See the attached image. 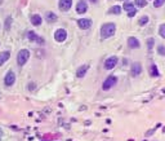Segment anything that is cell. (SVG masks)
Masks as SVG:
<instances>
[{
	"mask_svg": "<svg viewBox=\"0 0 165 141\" xmlns=\"http://www.w3.org/2000/svg\"><path fill=\"white\" fill-rule=\"evenodd\" d=\"M108 13L110 14H120L121 13V7H119V5H113L112 8L108 11Z\"/></svg>",
	"mask_w": 165,
	"mask_h": 141,
	"instance_id": "obj_18",
	"label": "cell"
},
{
	"mask_svg": "<svg viewBox=\"0 0 165 141\" xmlns=\"http://www.w3.org/2000/svg\"><path fill=\"white\" fill-rule=\"evenodd\" d=\"M137 14V9H134V11H130V12H128V17H134Z\"/></svg>",
	"mask_w": 165,
	"mask_h": 141,
	"instance_id": "obj_27",
	"label": "cell"
},
{
	"mask_svg": "<svg viewBox=\"0 0 165 141\" xmlns=\"http://www.w3.org/2000/svg\"><path fill=\"white\" fill-rule=\"evenodd\" d=\"M27 88H28V89H30V91H32V89H34V88H35V84H34V83H32V84H31V83H30V84H28V87H27Z\"/></svg>",
	"mask_w": 165,
	"mask_h": 141,
	"instance_id": "obj_28",
	"label": "cell"
},
{
	"mask_svg": "<svg viewBox=\"0 0 165 141\" xmlns=\"http://www.w3.org/2000/svg\"><path fill=\"white\" fill-rule=\"evenodd\" d=\"M130 71H131V76H138L139 74L142 73V66H141V63L139 62H134L133 65H131V69H130Z\"/></svg>",
	"mask_w": 165,
	"mask_h": 141,
	"instance_id": "obj_12",
	"label": "cell"
},
{
	"mask_svg": "<svg viewBox=\"0 0 165 141\" xmlns=\"http://www.w3.org/2000/svg\"><path fill=\"white\" fill-rule=\"evenodd\" d=\"M138 24L141 25V26H143V25H147V24H148V17H147V16L141 17V18H139V21H138Z\"/></svg>",
	"mask_w": 165,
	"mask_h": 141,
	"instance_id": "obj_21",
	"label": "cell"
},
{
	"mask_svg": "<svg viewBox=\"0 0 165 141\" xmlns=\"http://www.w3.org/2000/svg\"><path fill=\"white\" fill-rule=\"evenodd\" d=\"M165 3V0H155L154 1V7L155 8H160V7H162V4Z\"/></svg>",
	"mask_w": 165,
	"mask_h": 141,
	"instance_id": "obj_24",
	"label": "cell"
},
{
	"mask_svg": "<svg viewBox=\"0 0 165 141\" xmlns=\"http://www.w3.org/2000/svg\"><path fill=\"white\" fill-rule=\"evenodd\" d=\"M10 58V51H4L0 52V66H3L8 60Z\"/></svg>",
	"mask_w": 165,
	"mask_h": 141,
	"instance_id": "obj_13",
	"label": "cell"
},
{
	"mask_svg": "<svg viewBox=\"0 0 165 141\" xmlns=\"http://www.w3.org/2000/svg\"><path fill=\"white\" fill-rule=\"evenodd\" d=\"M117 61H119V58L116 57V56H111V57H108L107 60L105 61V69L106 70H112V69L117 65Z\"/></svg>",
	"mask_w": 165,
	"mask_h": 141,
	"instance_id": "obj_6",
	"label": "cell"
},
{
	"mask_svg": "<svg viewBox=\"0 0 165 141\" xmlns=\"http://www.w3.org/2000/svg\"><path fill=\"white\" fill-rule=\"evenodd\" d=\"M14 82H15V74L12 70H9L4 76V84L7 87H10L14 84Z\"/></svg>",
	"mask_w": 165,
	"mask_h": 141,
	"instance_id": "obj_7",
	"label": "cell"
},
{
	"mask_svg": "<svg viewBox=\"0 0 165 141\" xmlns=\"http://www.w3.org/2000/svg\"><path fill=\"white\" fill-rule=\"evenodd\" d=\"M27 39L30 40V42H35V43H38V44H40V45L45 44V40H44L41 36L36 35V32H34V31H28L27 32Z\"/></svg>",
	"mask_w": 165,
	"mask_h": 141,
	"instance_id": "obj_5",
	"label": "cell"
},
{
	"mask_svg": "<svg viewBox=\"0 0 165 141\" xmlns=\"http://www.w3.org/2000/svg\"><path fill=\"white\" fill-rule=\"evenodd\" d=\"M159 34H160V36L164 39L165 38V25L162 24V25H160V27H159Z\"/></svg>",
	"mask_w": 165,
	"mask_h": 141,
	"instance_id": "obj_22",
	"label": "cell"
},
{
	"mask_svg": "<svg viewBox=\"0 0 165 141\" xmlns=\"http://www.w3.org/2000/svg\"><path fill=\"white\" fill-rule=\"evenodd\" d=\"M157 52H159V55L160 56H164L165 55V48H164V45H159V48H157Z\"/></svg>",
	"mask_w": 165,
	"mask_h": 141,
	"instance_id": "obj_25",
	"label": "cell"
},
{
	"mask_svg": "<svg viewBox=\"0 0 165 141\" xmlns=\"http://www.w3.org/2000/svg\"><path fill=\"white\" fill-rule=\"evenodd\" d=\"M45 20L49 22V24H53V22H56L57 20H58V17H57V14L53 13V12H46Z\"/></svg>",
	"mask_w": 165,
	"mask_h": 141,
	"instance_id": "obj_16",
	"label": "cell"
},
{
	"mask_svg": "<svg viewBox=\"0 0 165 141\" xmlns=\"http://www.w3.org/2000/svg\"><path fill=\"white\" fill-rule=\"evenodd\" d=\"M30 21L34 26H40L41 22H43V18H41V16H39V14H32V16L30 17Z\"/></svg>",
	"mask_w": 165,
	"mask_h": 141,
	"instance_id": "obj_14",
	"label": "cell"
},
{
	"mask_svg": "<svg viewBox=\"0 0 165 141\" xmlns=\"http://www.w3.org/2000/svg\"><path fill=\"white\" fill-rule=\"evenodd\" d=\"M154 42H155V40L152 39V38H150V39L147 40V47H148V51H151V49H152V45H154Z\"/></svg>",
	"mask_w": 165,
	"mask_h": 141,
	"instance_id": "obj_26",
	"label": "cell"
},
{
	"mask_svg": "<svg viewBox=\"0 0 165 141\" xmlns=\"http://www.w3.org/2000/svg\"><path fill=\"white\" fill-rule=\"evenodd\" d=\"M88 70H89V65H82V66H80V67L77 69V71H76V76H77V78H82V76L87 74Z\"/></svg>",
	"mask_w": 165,
	"mask_h": 141,
	"instance_id": "obj_15",
	"label": "cell"
},
{
	"mask_svg": "<svg viewBox=\"0 0 165 141\" xmlns=\"http://www.w3.org/2000/svg\"><path fill=\"white\" fill-rule=\"evenodd\" d=\"M30 51L28 49H21L19 52L17 53V63L18 66H23L26 65V62L28 61V58H30Z\"/></svg>",
	"mask_w": 165,
	"mask_h": 141,
	"instance_id": "obj_2",
	"label": "cell"
},
{
	"mask_svg": "<svg viewBox=\"0 0 165 141\" xmlns=\"http://www.w3.org/2000/svg\"><path fill=\"white\" fill-rule=\"evenodd\" d=\"M88 11V4L85 0H80L79 3L76 4V13L79 14H84Z\"/></svg>",
	"mask_w": 165,
	"mask_h": 141,
	"instance_id": "obj_10",
	"label": "cell"
},
{
	"mask_svg": "<svg viewBox=\"0 0 165 141\" xmlns=\"http://www.w3.org/2000/svg\"><path fill=\"white\" fill-rule=\"evenodd\" d=\"M116 83H117V78H116L115 75H108L107 78H106V80L103 82L102 89H103V91H108V89L112 88Z\"/></svg>",
	"mask_w": 165,
	"mask_h": 141,
	"instance_id": "obj_3",
	"label": "cell"
},
{
	"mask_svg": "<svg viewBox=\"0 0 165 141\" xmlns=\"http://www.w3.org/2000/svg\"><path fill=\"white\" fill-rule=\"evenodd\" d=\"M90 1H92V3H97V0H90Z\"/></svg>",
	"mask_w": 165,
	"mask_h": 141,
	"instance_id": "obj_30",
	"label": "cell"
},
{
	"mask_svg": "<svg viewBox=\"0 0 165 141\" xmlns=\"http://www.w3.org/2000/svg\"><path fill=\"white\" fill-rule=\"evenodd\" d=\"M128 47L130 48V49H138V48L141 47V43H139V40L137 39V38L130 36L128 39Z\"/></svg>",
	"mask_w": 165,
	"mask_h": 141,
	"instance_id": "obj_11",
	"label": "cell"
},
{
	"mask_svg": "<svg viewBox=\"0 0 165 141\" xmlns=\"http://www.w3.org/2000/svg\"><path fill=\"white\" fill-rule=\"evenodd\" d=\"M92 25H93V22H92V20H90V18H80V20H77V26H79L81 30L90 29Z\"/></svg>",
	"mask_w": 165,
	"mask_h": 141,
	"instance_id": "obj_8",
	"label": "cell"
},
{
	"mask_svg": "<svg viewBox=\"0 0 165 141\" xmlns=\"http://www.w3.org/2000/svg\"><path fill=\"white\" fill-rule=\"evenodd\" d=\"M1 135H3V132H1V130H0V140H1Z\"/></svg>",
	"mask_w": 165,
	"mask_h": 141,
	"instance_id": "obj_29",
	"label": "cell"
},
{
	"mask_svg": "<svg viewBox=\"0 0 165 141\" xmlns=\"http://www.w3.org/2000/svg\"><path fill=\"white\" fill-rule=\"evenodd\" d=\"M123 1H124V0H123ZM125 1H126V0H125Z\"/></svg>",
	"mask_w": 165,
	"mask_h": 141,
	"instance_id": "obj_31",
	"label": "cell"
},
{
	"mask_svg": "<svg viewBox=\"0 0 165 141\" xmlns=\"http://www.w3.org/2000/svg\"><path fill=\"white\" fill-rule=\"evenodd\" d=\"M150 70H151V75L152 76H159V70H157V67L155 65H152Z\"/></svg>",
	"mask_w": 165,
	"mask_h": 141,
	"instance_id": "obj_23",
	"label": "cell"
},
{
	"mask_svg": "<svg viewBox=\"0 0 165 141\" xmlns=\"http://www.w3.org/2000/svg\"><path fill=\"white\" fill-rule=\"evenodd\" d=\"M134 4L139 8H143V7L147 5V0H134Z\"/></svg>",
	"mask_w": 165,
	"mask_h": 141,
	"instance_id": "obj_19",
	"label": "cell"
},
{
	"mask_svg": "<svg viewBox=\"0 0 165 141\" xmlns=\"http://www.w3.org/2000/svg\"><path fill=\"white\" fill-rule=\"evenodd\" d=\"M67 39V31L64 29H57L54 32V40L58 43H63Z\"/></svg>",
	"mask_w": 165,
	"mask_h": 141,
	"instance_id": "obj_4",
	"label": "cell"
},
{
	"mask_svg": "<svg viewBox=\"0 0 165 141\" xmlns=\"http://www.w3.org/2000/svg\"><path fill=\"white\" fill-rule=\"evenodd\" d=\"M59 9L63 12H68L72 7V0H59Z\"/></svg>",
	"mask_w": 165,
	"mask_h": 141,
	"instance_id": "obj_9",
	"label": "cell"
},
{
	"mask_svg": "<svg viewBox=\"0 0 165 141\" xmlns=\"http://www.w3.org/2000/svg\"><path fill=\"white\" fill-rule=\"evenodd\" d=\"M121 9H124L125 12H130V11H134L135 8H134V4L133 3H128V1H125Z\"/></svg>",
	"mask_w": 165,
	"mask_h": 141,
	"instance_id": "obj_17",
	"label": "cell"
},
{
	"mask_svg": "<svg viewBox=\"0 0 165 141\" xmlns=\"http://www.w3.org/2000/svg\"><path fill=\"white\" fill-rule=\"evenodd\" d=\"M10 26H12V17H7V20H5V25H4V29L8 31V30L10 29Z\"/></svg>",
	"mask_w": 165,
	"mask_h": 141,
	"instance_id": "obj_20",
	"label": "cell"
},
{
	"mask_svg": "<svg viewBox=\"0 0 165 141\" xmlns=\"http://www.w3.org/2000/svg\"><path fill=\"white\" fill-rule=\"evenodd\" d=\"M115 31H116L115 24H112V22L105 24V25H102V27H101V38H102L103 40L108 39V38H111L113 34H115Z\"/></svg>",
	"mask_w": 165,
	"mask_h": 141,
	"instance_id": "obj_1",
	"label": "cell"
}]
</instances>
